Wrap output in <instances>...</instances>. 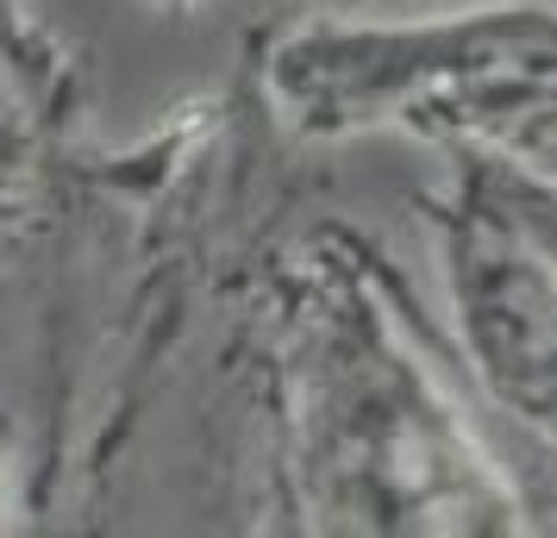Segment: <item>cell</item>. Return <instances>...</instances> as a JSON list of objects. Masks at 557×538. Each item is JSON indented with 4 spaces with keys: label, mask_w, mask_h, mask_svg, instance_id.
<instances>
[{
    "label": "cell",
    "mask_w": 557,
    "mask_h": 538,
    "mask_svg": "<svg viewBox=\"0 0 557 538\" xmlns=\"http://www.w3.org/2000/svg\"><path fill=\"white\" fill-rule=\"evenodd\" d=\"M451 333L482 401L557 458V270L513 226L476 163L451 151V176L426 201Z\"/></svg>",
    "instance_id": "cell-3"
},
{
    "label": "cell",
    "mask_w": 557,
    "mask_h": 538,
    "mask_svg": "<svg viewBox=\"0 0 557 538\" xmlns=\"http://www.w3.org/2000/svg\"><path fill=\"white\" fill-rule=\"evenodd\" d=\"M527 163H532V170H545V176L557 182V138H552V145H545V151H532Z\"/></svg>",
    "instance_id": "cell-7"
},
{
    "label": "cell",
    "mask_w": 557,
    "mask_h": 538,
    "mask_svg": "<svg viewBox=\"0 0 557 538\" xmlns=\"http://www.w3.org/2000/svg\"><path fill=\"white\" fill-rule=\"evenodd\" d=\"M157 7H195V0H157Z\"/></svg>",
    "instance_id": "cell-9"
},
{
    "label": "cell",
    "mask_w": 557,
    "mask_h": 538,
    "mask_svg": "<svg viewBox=\"0 0 557 538\" xmlns=\"http://www.w3.org/2000/svg\"><path fill=\"white\" fill-rule=\"evenodd\" d=\"M282 508L301 533L513 538L532 508L407 338L351 226H320L270 283Z\"/></svg>",
    "instance_id": "cell-1"
},
{
    "label": "cell",
    "mask_w": 557,
    "mask_h": 538,
    "mask_svg": "<svg viewBox=\"0 0 557 538\" xmlns=\"http://www.w3.org/2000/svg\"><path fill=\"white\" fill-rule=\"evenodd\" d=\"M13 526V463H7V445H0V533Z\"/></svg>",
    "instance_id": "cell-6"
},
{
    "label": "cell",
    "mask_w": 557,
    "mask_h": 538,
    "mask_svg": "<svg viewBox=\"0 0 557 538\" xmlns=\"http://www.w3.org/2000/svg\"><path fill=\"white\" fill-rule=\"evenodd\" d=\"M263 101L307 145L401 132L438 151L532 157L557 138V7L320 13L263 51Z\"/></svg>",
    "instance_id": "cell-2"
},
{
    "label": "cell",
    "mask_w": 557,
    "mask_h": 538,
    "mask_svg": "<svg viewBox=\"0 0 557 538\" xmlns=\"http://www.w3.org/2000/svg\"><path fill=\"white\" fill-rule=\"evenodd\" d=\"M313 7H376V0H313Z\"/></svg>",
    "instance_id": "cell-8"
},
{
    "label": "cell",
    "mask_w": 557,
    "mask_h": 538,
    "mask_svg": "<svg viewBox=\"0 0 557 538\" xmlns=\"http://www.w3.org/2000/svg\"><path fill=\"white\" fill-rule=\"evenodd\" d=\"M463 157L476 163V176L488 182V195L513 213V226L527 232L557 270V182L545 176V170H532L527 157H507V151H476V145H463Z\"/></svg>",
    "instance_id": "cell-4"
},
{
    "label": "cell",
    "mask_w": 557,
    "mask_h": 538,
    "mask_svg": "<svg viewBox=\"0 0 557 538\" xmlns=\"http://www.w3.org/2000/svg\"><path fill=\"white\" fill-rule=\"evenodd\" d=\"M13 188H20V163H13V126L0 120V220L13 207Z\"/></svg>",
    "instance_id": "cell-5"
}]
</instances>
